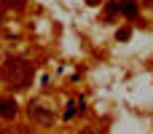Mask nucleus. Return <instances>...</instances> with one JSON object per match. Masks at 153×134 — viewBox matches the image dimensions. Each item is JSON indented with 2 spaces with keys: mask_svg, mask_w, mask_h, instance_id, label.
Wrapping results in <instances>:
<instances>
[{
  "mask_svg": "<svg viewBox=\"0 0 153 134\" xmlns=\"http://www.w3.org/2000/svg\"><path fill=\"white\" fill-rule=\"evenodd\" d=\"M0 75H3V81H5L8 86H13V89H27V86L32 83L35 70H32V64L24 62V59H8V62L0 67Z\"/></svg>",
  "mask_w": 153,
  "mask_h": 134,
  "instance_id": "obj_1",
  "label": "nucleus"
},
{
  "mask_svg": "<svg viewBox=\"0 0 153 134\" xmlns=\"http://www.w3.org/2000/svg\"><path fill=\"white\" fill-rule=\"evenodd\" d=\"M27 113H30V118H32L35 124H40V126H51V124H54V110H48V107L40 105V102H30Z\"/></svg>",
  "mask_w": 153,
  "mask_h": 134,
  "instance_id": "obj_2",
  "label": "nucleus"
},
{
  "mask_svg": "<svg viewBox=\"0 0 153 134\" xmlns=\"http://www.w3.org/2000/svg\"><path fill=\"white\" fill-rule=\"evenodd\" d=\"M0 115L3 118H13L16 115V102L8 97H0Z\"/></svg>",
  "mask_w": 153,
  "mask_h": 134,
  "instance_id": "obj_3",
  "label": "nucleus"
},
{
  "mask_svg": "<svg viewBox=\"0 0 153 134\" xmlns=\"http://www.w3.org/2000/svg\"><path fill=\"white\" fill-rule=\"evenodd\" d=\"M118 11H121L126 19H134V16H137V5H134V0H124V3L118 5Z\"/></svg>",
  "mask_w": 153,
  "mask_h": 134,
  "instance_id": "obj_4",
  "label": "nucleus"
},
{
  "mask_svg": "<svg viewBox=\"0 0 153 134\" xmlns=\"http://www.w3.org/2000/svg\"><path fill=\"white\" fill-rule=\"evenodd\" d=\"M3 5H5V8H16V11H19V8H24V0H3Z\"/></svg>",
  "mask_w": 153,
  "mask_h": 134,
  "instance_id": "obj_5",
  "label": "nucleus"
},
{
  "mask_svg": "<svg viewBox=\"0 0 153 134\" xmlns=\"http://www.w3.org/2000/svg\"><path fill=\"white\" fill-rule=\"evenodd\" d=\"M129 35H132V30H121L118 32V40H129Z\"/></svg>",
  "mask_w": 153,
  "mask_h": 134,
  "instance_id": "obj_6",
  "label": "nucleus"
},
{
  "mask_svg": "<svg viewBox=\"0 0 153 134\" xmlns=\"http://www.w3.org/2000/svg\"><path fill=\"white\" fill-rule=\"evenodd\" d=\"M75 110H78V107H75V102H70V105H67V113H65V118H70Z\"/></svg>",
  "mask_w": 153,
  "mask_h": 134,
  "instance_id": "obj_7",
  "label": "nucleus"
},
{
  "mask_svg": "<svg viewBox=\"0 0 153 134\" xmlns=\"http://www.w3.org/2000/svg\"><path fill=\"white\" fill-rule=\"evenodd\" d=\"M86 3H89V5H100L102 0H86Z\"/></svg>",
  "mask_w": 153,
  "mask_h": 134,
  "instance_id": "obj_8",
  "label": "nucleus"
},
{
  "mask_svg": "<svg viewBox=\"0 0 153 134\" xmlns=\"http://www.w3.org/2000/svg\"><path fill=\"white\" fill-rule=\"evenodd\" d=\"M81 134H94V132H91V129H83V132H81Z\"/></svg>",
  "mask_w": 153,
  "mask_h": 134,
  "instance_id": "obj_9",
  "label": "nucleus"
}]
</instances>
